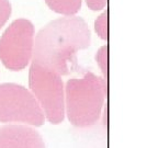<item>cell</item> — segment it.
I'll return each instance as SVG.
<instances>
[{"label":"cell","instance_id":"cell-1","mask_svg":"<svg viewBox=\"0 0 158 148\" xmlns=\"http://www.w3.org/2000/svg\"><path fill=\"white\" fill-rule=\"evenodd\" d=\"M90 41V30L82 18H59L37 33L32 60L65 76L70 72L69 66L76 60L77 53L88 48Z\"/></svg>","mask_w":158,"mask_h":148},{"label":"cell","instance_id":"cell-5","mask_svg":"<svg viewBox=\"0 0 158 148\" xmlns=\"http://www.w3.org/2000/svg\"><path fill=\"white\" fill-rule=\"evenodd\" d=\"M34 27L25 19L13 21L0 37V60L13 72L24 69L32 60Z\"/></svg>","mask_w":158,"mask_h":148},{"label":"cell","instance_id":"cell-10","mask_svg":"<svg viewBox=\"0 0 158 148\" xmlns=\"http://www.w3.org/2000/svg\"><path fill=\"white\" fill-rule=\"evenodd\" d=\"M11 15V5L9 0H0V29L6 24Z\"/></svg>","mask_w":158,"mask_h":148},{"label":"cell","instance_id":"cell-11","mask_svg":"<svg viewBox=\"0 0 158 148\" xmlns=\"http://www.w3.org/2000/svg\"><path fill=\"white\" fill-rule=\"evenodd\" d=\"M87 6L94 11H98V10L103 9L106 6L108 0H86Z\"/></svg>","mask_w":158,"mask_h":148},{"label":"cell","instance_id":"cell-4","mask_svg":"<svg viewBox=\"0 0 158 148\" xmlns=\"http://www.w3.org/2000/svg\"><path fill=\"white\" fill-rule=\"evenodd\" d=\"M0 122L42 126L45 115L30 90L17 84H0Z\"/></svg>","mask_w":158,"mask_h":148},{"label":"cell","instance_id":"cell-8","mask_svg":"<svg viewBox=\"0 0 158 148\" xmlns=\"http://www.w3.org/2000/svg\"><path fill=\"white\" fill-rule=\"evenodd\" d=\"M94 30L99 37L104 41L108 39V11H104L94 22Z\"/></svg>","mask_w":158,"mask_h":148},{"label":"cell","instance_id":"cell-3","mask_svg":"<svg viewBox=\"0 0 158 148\" xmlns=\"http://www.w3.org/2000/svg\"><path fill=\"white\" fill-rule=\"evenodd\" d=\"M29 84L31 92L51 124L62 123L65 118V88L62 76L55 70L31 60Z\"/></svg>","mask_w":158,"mask_h":148},{"label":"cell","instance_id":"cell-9","mask_svg":"<svg viewBox=\"0 0 158 148\" xmlns=\"http://www.w3.org/2000/svg\"><path fill=\"white\" fill-rule=\"evenodd\" d=\"M96 60L101 69L103 78L106 80V78H108V46L106 45L102 46L98 51L96 55Z\"/></svg>","mask_w":158,"mask_h":148},{"label":"cell","instance_id":"cell-6","mask_svg":"<svg viewBox=\"0 0 158 148\" xmlns=\"http://www.w3.org/2000/svg\"><path fill=\"white\" fill-rule=\"evenodd\" d=\"M0 148H45V143L31 126L8 124L0 127Z\"/></svg>","mask_w":158,"mask_h":148},{"label":"cell","instance_id":"cell-2","mask_svg":"<svg viewBox=\"0 0 158 148\" xmlns=\"http://www.w3.org/2000/svg\"><path fill=\"white\" fill-rule=\"evenodd\" d=\"M106 94V80L88 72L80 79H69L65 87V114L77 127L99 121Z\"/></svg>","mask_w":158,"mask_h":148},{"label":"cell","instance_id":"cell-7","mask_svg":"<svg viewBox=\"0 0 158 148\" xmlns=\"http://www.w3.org/2000/svg\"><path fill=\"white\" fill-rule=\"evenodd\" d=\"M46 5L54 12L63 15H74L81 8V0H45Z\"/></svg>","mask_w":158,"mask_h":148}]
</instances>
